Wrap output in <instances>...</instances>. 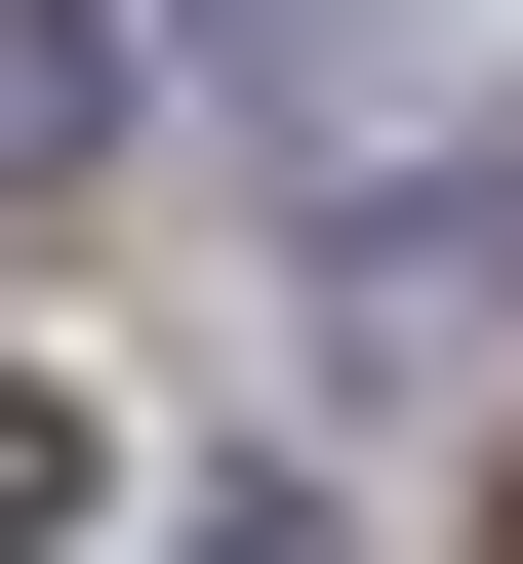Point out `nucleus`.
<instances>
[{
    "mask_svg": "<svg viewBox=\"0 0 523 564\" xmlns=\"http://www.w3.org/2000/svg\"><path fill=\"white\" fill-rule=\"evenodd\" d=\"M41 121H81V82H41V41H0V162H41Z\"/></svg>",
    "mask_w": 523,
    "mask_h": 564,
    "instance_id": "nucleus-3",
    "label": "nucleus"
},
{
    "mask_svg": "<svg viewBox=\"0 0 523 564\" xmlns=\"http://www.w3.org/2000/svg\"><path fill=\"white\" fill-rule=\"evenodd\" d=\"M0 564H81V403H41V364H0Z\"/></svg>",
    "mask_w": 523,
    "mask_h": 564,
    "instance_id": "nucleus-1",
    "label": "nucleus"
},
{
    "mask_svg": "<svg viewBox=\"0 0 523 564\" xmlns=\"http://www.w3.org/2000/svg\"><path fill=\"white\" fill-rule=\"evenodd\" d=\"M162 564H323V484H201V524H162Z\"/></svg>",
    "mask_w": 523,
    "mask_h": 564,
    "instance_id": "nucleus-2",
    "label": "nucleus"
}]
</instances>
